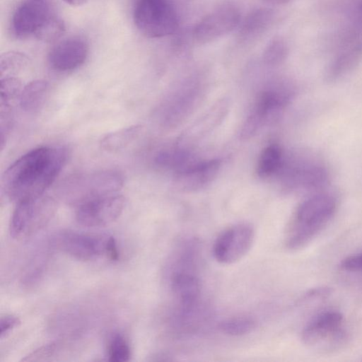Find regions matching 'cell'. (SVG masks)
<instances>
[{"instance_id": "obj_1", "label": "cell", "mask_w": 362, "mask_h": 362, "mask_svg": "<svg viewBox=\"0 0 362 362\" xmlns=\"http://www.w3.org/2000/svg\"><path fill=\"white\" fill-rule=\"evenodd\" d=\"M66 159L64 147L41 146L27 152L4 174L2 183L6 196L18 203L43 195L59 175Z\"/></svg>"}, {"instance_id": "obj_2", "label": "cell", "mask_w": 362, "mask_h": 362, "mask_svg": "<svg viewBox=\"0 0 362 362\" xmlns=\"http://www.w3.org/2000/svg\"><path fill=\"white\" fill-rule=\"evenodd\" d=\"M336 207L335 198L326 193L313 195L303 201L288 226L287 248L296 250L308 245L332 219Z\"/></svg>"}, {"instance_id": "obj_3", "label": "cell", "mask_w": 362, "mask_h": 362, "mask_svg": "<svg viewBox=\"0 0 362 362\" xmlns=\"http://www.w3.org/2000/svg\"><path fill=\"white\" fill-rule=\"evenodd\" d=\"M124 185V177L115 170H102L74 175L60 188L61 196L76 206L103 197L118 194Z\"/></svg>"}, {"instance_id": "obj_4", "label": "cell", "mask_w": 362, "mask_h": 362, "mask_svg": "<svg viewBox=\"0 0 362 362\" xmlns=\"http://www.w3.org/2000/svg\"><path fill=\"white\" fill-rule=\"evenodd\" d=\"M133 18L140 33L149 38L174 34L180 20L175 0H136Z\"/></svg>"}, {"instance_id": "obj_5", "label": "cell", "mask_w": 362, "mask_h": 362, "mask_svg": "<svg viewBox=\"0 0 362 362\" xmlns=\"http://www.w3.org/2000/svg\"><path fill=\"white\" fill-rule=\"evenodd\" d=\"M56 210L54 200L45 194L16 203L10 223L13 238L32 234L52 218Z\"/></svg>"}, {"instance_id": "obj_6", "label": "cell", "mask_w": 362, "mask_h": 362, "mask_svg": "<svg viewBox=\"0 0 362 362\" xmlns=\"http://www.w3.org/2000/svg\"><path fill=\"white\" fill-rule=\"evenodd\" d=\"M255 239V230L247 223H239L223 230L213 245V255L222 264H232L250 251Z\"/></svg>"}, {"instance_id": "obj_7", "label": "cell", "mask_w": 362, "mask_h": 362, "mask_svg": "<svg viewBox=\"0 0 362 362\" xmlns=\"http://www.w3.org/2000/svg\"><path fill=\"white\" fill-rule=\"evenodd\" d=\"M242 21L239 8L226 4L202 18L193 28L192 37L198 44L213 42L238 28Z\"/></svg>"}, {"instance_id": "obj_8", "label": "cell", "mask_w": 362, "mask_h": 362, "mask_svg": "<svg viewBox=\"0 0 362 362\" xmlns=\"http://www.w3.org/2000/svg\"><path fill=\"white\" fill-rule=\"evenodd\" d=\"M109 236L71 230L61 231L52 238L55 247L80 260H90L106 254Z\"/></svg>"}, {"instance_id": "obj_9", "label": "cell", "mask_w": 362, "mask_h": 362, "mask_svg": "<svg viewBox=\"0 0 362 362\" xmlns=\"http://www.w3.org/2000/svg\"><path fill=\"white\" fill-rule=\"evenodd\" d=\"M343 321V315L338 311L329 310L318 314L303 328L302 340L309 346L332 347L344 337Z\"/></svg>"}, {"instance_id": "obj_10", "label": "cell", "mask_w": 362, "mask_h": 362, "mask_svg": "<svg viewBox=\"0 0 362 362\" xmlns=\"http://www.w3.org/2000/svg\"><path fill=\"white\" fill-rule=\"evenodd\" d=\"M124 203V197L119 193L93 199L76 206V219L86 227L104 226L120 216Z\"/></svg>"}, {"instance_id": "obj_11", "label": "cell", "mask_w": 362, "mask_h": 362, "mask_svg": "<svg viewBox=\"0 0 362 362\" xmlns=\"http://www.w3.org/2000/svg\"><path fill=\"white\" fill-rule=\"evenodd\" d=\"M53 14L44 0H26L13 15V31L20 38L35 37Z\"/></svg>"}, {"instance_id": "obj_12", "label": "cell", "mask_w": 362, "mask_h": 362, "mask_svg": "<svg viewBox=\"0 0 362 362\" xmlns=\"http://www.w3.org/2000/svg\"><path fill=\"white\" fill-rule=\"evenodd\" d=\"M88 44L80 36H71L57 43L47 55L49 67L56 71H73L81 66L88 54Z\"/></svg>"}, {"instance_id": "obj_13", "label": "cell", "mask_w": 362, "mask_h": 362, "mask_svg": "<svg viewBox=\"0 0 362 362\" xmlns=\"http://www.w3.org/2000/svg\"><path fill=\"white\" fill-rule=\"evenodd\" d=\"M170 288L178 301L177 310L192 311L199 308L201 283L194 272L170 273Z\"/></svg>"}, {"instance_id": "obj_14", "label": "cell", "mask_w": 362, "mask_h": 362, "mask_svg": "<svg viewBox=\"0 0 362 362\" xmlns=\"http://www.w3.org/2000/svg\"><path fill=\"white\" fill-rule=\"evenodd\" d=\"M286 178L292 187L313 189L325 185L328 174L321 162L315 158L307 157L289 166Z\"/></svg>"}, {"instance_id": "obj_15", "label": "cell", "mask_w": 362, "mask_h": 362, "mask_svg": "<svg viewBox=\"0 0 362 362\" xmlns=\"http://www.w3.org/2000/svg\"><path fill=\"white\" fill-rule=\"evenodd\" d=\"M220 161L211 160L182 169L178 182L187 189H197L209 183L216 175Z\"/></svg>"}, {"instance_id": "obj_16", "label": "cell", "mask_w": 362, "mask_h": 362, "mask_svg": "<svg viewBox=\"0 0 362 362\" xmlns=\"http://www.w3.org/2000/svg\"><path fill=\"white\" fill-rule=\"evenodd\" d=\"M274 18L272 10L266 8H257L241 21L238 28L240 39L251 40L264 33L270 27Z\"/></svg>"}, {"instance_id": "obj_17", "label": "cell", "mask_w": 362, "mask_h": 362, "mask_svg": "<svg viewBox=\"0 0 362 362\" xmlns=\"http://www.w3.org/2000/svg\"><path fill=\"white\" fill-rule=\"evenodd\" d=\"M49 84L45 80H35L23 86L18 102L21 108L29 113L40 109L47 97Z\"/></svg>"}, {"instance_id": "obj_18", "label": "cell", "mask_w": 362, "mask_h": 362, "mask_svg": "<svg viewBox=\"0 0 362 362\" xmlns=\"http://www.w3.org/2000/svg\"><path fill=\"white\" fill-rule=\"evenodd\" d=\"M362 58V40L348 47L331 64L327 76L335 79L349 71Z\"/></svg>"}, {"instance_id": "obj_19", "label": "cell", "mask_w": 362, "mask_h": 362, "mask_svg": "<svg viewBox=\"0 0 362 362\" xmlns=\"http://www.w3.org/2000/svg\"><path fill=\"white\" fill-rule=\"evenodd\" d=\"M141 127L131 125L107 134L100 141V146L107 151H117L125 148L138 136Z\"/></svg>"}, {"instance_id": "obj_20", "label": "cell", "mask_w": 362, "mask_h": 362, "mask_svg": "<svg viewBox=\"0 0 362 362\" xmlns=\"http://www.w3.org/2000/svg\"><path fill=\"white\" fill-rule=\"evenodd\" d=\"M282 152L279 146L271 145L263 150L260 155L257 173L261 177H267L278 172L283 164Z\"/></svg>"}, {"instance_id": "obj_21", "label": "cell", "mask_w": 362, "mask_h": 362, "mask_svg": "<svg viewBox=\"0 0 362 362\" xmlns=\"http://www.w3.org/2000/svg\"><path fill=\"white\" fill-rule=\"evenodd\" d=\"M256 321L247 315L231 317L221 321L218 327L221 332L232 337L248 334L256 327Z\"/></svg>"}, {"instance_id": "obj_22", "label": "cell", "mask_w": 362, "mask_h": 362, "mask_svg": "<svg viewBox=\"0 0 362 362\" xmlns=\"http://www.w3.org/2000/svg\"><path fill=\"white\" fill-rule=\"evenodd\" d=\"M29 59L22 52L11 51L2 54L0 57L1 78L16 76L28 65Z\"/></svg>"}, {"instance_id": "obj_23", "label": "cell", "mask_w": 362, "mask_h": 362, "mask_svg": "<svg viewBox=\"0 0 362 362\" xmlns=\"http://www.w3.org/2000/svg\"><path fill=\"white\" fill-rule=\"evenodd\" d=\"M288 50L286 40L281 37H276L265 47L262 54L263 61L269 66L279 65L286 59Z\"/></svg>"}, {"instance_id": "obj_24", "label": "cell", "mask_w": 362, "mask_h": 362, "mask_svg": "<svg viewBox=\"0 0 362 362\" xmlns=\"http://www.w3.org/2000/svg\"><path fill=\"white\" fill-rule=\"evenodd\" d=\"M130 348L121 334H114L109 343L108 357L112 362H126L130 358Z\"/></svg>"}, {"instance_id": "obj_25", "label": "cell", "mask_w": 362, "mask_h": 362, "mask_svg": "<svg viewBox=\"0 0 362 362\" xmlns=\"http://www.w3.org/2000/svg\"><path fill=\"white\" fill-rule=\"evenodd\" d=\"M23 86L21 81L16 76L1 78L0 84V103L13 105L12 103L14 100H18Z\"/></svg>"}, {"instance_id": "obj_26", "label": "cell", "mask_w": 362, "mask_h": 362, "mask_svg": "<svg viewBox=\"0 0 362 362\" xmlns=\"http://www.w3.org/2000/svg\"><path fill=\"white\" fill-rule=\"evenodd\" d=\"M65 31L63 20L53 14L36 35V38L52 42L59 39Z\"/></svg>"}, {"instance_id": "obj_27", "label": "cell", "mask_w": 362, "mask_h": 362, "mask_svg": "<svg viewBox=\"0 0 362 362\" xmlns=\"http://www.w3.org/2000/svg\"><path fill=\"white\" fill-rule=\"evenodd\" d=\"M57 346L54 343L46 344L33 351L22 359L23 361H44L52 357L55 353Z\"/></svg>"}, {"instance_id": "obj_28", "label": "cell", "mask_w": 362, "mask_h": 362, "mask_svg": "<svg viewBox=\"0 0 362 362\" xmlns=\"http://www.w3.org/2000/svg\"><path fill=\"white\" fill-rule=\"evenodd\" d=\"M340 267L348 272H362V253L346 257L341 260Z\"/></svg>"}, {"instance_id": "obj_29", "label": "cell", "mask_w": 362, "mask_h": 362, "mask_svg": "<svg viewBox=\"0 0 362 362\" xmlns=\"http://www.w3.org/2000/svg\"><path fill=\"white\" fill-rule=\"evenodd\" d=\"M21 323L20 319L14 315H6L0 320V337L3 338L11 329L18 327Z\"/></svg>"}, {"instance_id": "obj_30", "label": "cell", "mask_w": 362, "mask_h": 362, "mask_svg": "<svg viewBox=\"0 0 362 362\" xmlns=\"http://www.w3.org/2000/svg\"><path fill=\"white\" fill-rule=\"evenodd\" d=\"M106 254L112 261H117L119 259V252L116 240L112 236H109L107 242Z\"/></svg>"}, {"instance_id": "obj_31", "label": "cell", "mask_w": 362, "mask_h": 362, "mask_svg": "<svg viewBox=\"0 0 362 362\" xmlns=\"http://www.w3.org/2000/svg\"><path fill=\"white\" fill-rule=\"evenodd\" d=\"M265 2L273 5H284L288 4L294 0H263Z\"/></svg>"}, {"instance_id": "obj_32", "label": "cell", "mask_w": 362, "mask_h": 362, "mask_svg": "<svg viewBox=\"0 0 362 362\" xmlns=\"http://www.w3.org/2000/svg\"><path fill=\"white\" fill-rule=\"evenodd\" d=\"M65 3L73 6L84 4L88 0H63Z\"/></svg>"}]
</instances>
